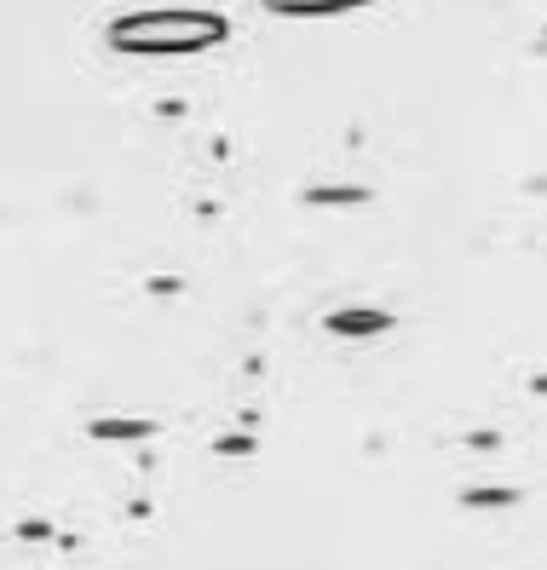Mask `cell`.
<instances>
[{
  "instance_id": "obj_1",
  "label": "cell",
  "mask_w": 547,
  "mask_h": 570,
  "mask_svg": "<svg viewBox=\"0 0 547 570\" xmlns=\"http://www.w3.org/2000/svg\"><path fill=\"white\" fill-rule=\"evenodd\" d=\"M225 41V18L219 12H133L110 23V47L116 52H139V58H174V52H208Z\"/></svg>"
},
{
  "instance_id": "obj_2",
  "label": "cell",
  "mask_w": 547,
  "mask_h": 570,
  "mask_svg": "<svg viewBox=\"0 0 547 570\" xmlns=\"http://www.w3.org/2000/svg\"><path fill=\"white\" fill-rule=\"evenodd\" d=\"M271 12L283 18H334V12H352V7H369V0H265Z\"/></svg>"
}]
</instances>
